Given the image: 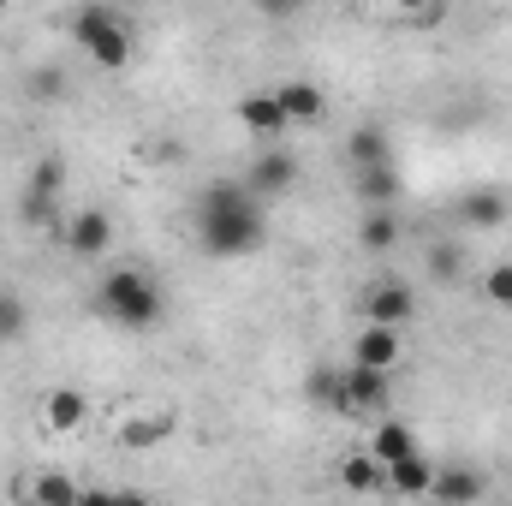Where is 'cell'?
Segmentation results:
<instances>
[{
	"instance_id": "cell-1",
	"label": "cell",
	"mask_w": 512,
	"mask_h": 506,
	"mask_svg": "<svg viewBox=\"0 0 512 506\" xmlns=\"http://www.w3.org/2000/svg\"><path fill=\"white\" fill-rule=\"evenodd\" d=\"M197 245L209 256H251L268 245V215L245 179H215L197 191Z\"/></svg>"
},
{
	"instance_id": "cell-2",
	"label": "cell",
	"mask_w": 512,
	"mask_h": 506,
	"mask_svg": "<svg viewBox=\"0 0 512 506\" xmlns=\"http://www.w3.org/2000/svg\"><path fill=\"white\" fill-rule=\"evenodd\" d=\"M96 310L126 334H149V328L167 322V292L143 268H108L102 286H96Z\"/></svg>"
},
{
	"instance_id": "cell-3",
	"label": "cell",
	"mask_w": 512,
	"mask_h": 506,
	"mask_svg": "<svg viewBox=\"0 0 512 506\" xmlns=\"http://www.w3.org/2000/svg\"><path fill=\"white\" fill-rule=\"evenodd\" d=\"M72 42L84 48V60L96 66V72H126L131 66V24L114 12V6H78V18H72Z\"/></svg>"
},
{
	"instance_id": "cell-4",
	"label": "cell",
	"mask_w": 512,
	"mask_h": 506,
	"mask_svg": "<svg viewBox=\"0 0 512 506\" xmlns=\"http://www.w3.org/2000/svg\"><path fill=\"white\" fill-rule=\"evenodd\" d=\"M18 221L30 233H60V221H66V161L60 155L30 161V173L18 185Z\"/></svg>"
},
{
	"instance_id": "cell-5",
	"label": "cell",
	"mask_w": 512,
	"mask_h": 506,
	"mask_svg": "<svg viewBox=\"0 0 512 506\" xmlns=\"http://www.w3.org/2000/svg\"><path fill=\"white\" fill-rule=\"evenodd\" d=\"M173 429H179V411H173L167 399H131L126 411H114V441H120V447H131V453L161 447Z\"/></svg>"
},
{
	"instance_id": "cell-6",
	"label": "cell",
	"mask_w": 512,
	"mask_h": 506,
	"mask_svg": "<svg viewBox=\"0 0 512 506\" xmlns=\"http://www.w3.org/2000/svg\"><path fill=\"white\" fill-rule=\"evenodd\" d=\"M60 245L78 256V262H102V256L114 251V215H102V209L66 215V221H60Z\"/></svg>"
},
{
	"instance_id": "cell-7",
	"label": "cell",
	"mask_w": 512,
	"mask_h": 506,
	"mask_svg": "<svg viewBox=\"0 0 512 506\" xmlns=\"http://www.w3.org/2000/svg\"><path fill=\"white\" fill-rule=\"evenodd\" d=\"M90 393L84 387H48L42 393V405H36V423H42V435H78L84 423H90Z\"/></svg>"
},
{
	"instance_id": "cell-8",
	"label": "cell",
	"mask_w": 512,
	"mask_h": 506,
	"mask_svg": "<svg viewBox=\"0 0 512 506\" xmlns=\"http://www.w3.org/2000/svg\"><path fill=\"white\" fill-rule=\"evenodd\" d=\"M453 221H465L471 233H495V227H507L512 221V191H501V185H471V191L453 203Z\"/></svg>"
},
{
	"instance_id": "cell-9",
	"label": "cell",
	"mask_w": 512,
	"mask_h": 506,
	"mask_svg": "<svg viewBox=\"0 0 512 506\" xmlns=\"http://www.w3.org/2000/svg\"><path fill=\"white\" fill-rule=\"evenodd\" d=\"M417 316V286L411 280H376L370 292H364V322H382V328H405Z\"/></svg>"
},
{
	"instance_id": "cell-10",
	"label": "cell",
	"mask_w": 512,
	"mask_h": 506,
	"mask_svg": "<svg viewBox=\"0 0 512 506\" xmlns=\"http://www.w3.org/2000/svg\"><path fill=\"white\" fill-rule=\"evenodd\" d=\"M405 328H382V322H364L358 340H352V364H370V370H399L405 364Z\"/></svg>"
},
{
	"instance_id": "cell-11",
	"label": "cell",
	"mask_w": 512,
	"mask_h": 506,
	"mask_svg": "<svg viewBox=\"0 0 512 506\" xmlns=\"http://www.w3.org/2000/svg\"><path fill=\"white\" fill-rule=\"evenodd\" d=\"M393 399V370H370V364H346V405L352 417H370V411H387Z\"/></svg>"
},
{
	"instance_id": "cell-12",
	"label": "cell",
	"mask_w": 512,
	"mask_h": 506,
	"mask_svg": "<svg viewBox=\"0 0 512 506\" xmlns=\"http://www.w3.org/2000/svg\"><path fill=\"white\" fill-rule=\"evenodd\" d=\"M352 197H358L364 209H387V203H399V197H405V173H399L393 161L352 167Z\"/></svg>"
},
{
	"instance_id": "cell-13",
	"label": "cell",
	"mask_w": 512,
	"mask_h": 506,
	"mask_svg": "<svg viewBox=\"0 0 512 506\" xmlns=\"http://www.w3.org/2000/svg\"><path fill=\"white\" fill-rule=\"evenodd\" d=\"M239 126L262 137V143H274V137H286L292 120H286V108H280V96L274 90H251V96H239Z\"/></svg>"
},
{
	"instance_id": "cell-14",
	"label": "cell",
	"mask_w": 512,
	"mask_h": 506,
	"mask_svg": "<svg viewBox=\"0 0 512 506\" xmlns=\"http://www.w3.org/2000/svg\"><path fill=\"white\" fill-rule=\"evenodd\" d=\"M245 185H251L256 197H280V191H292V185H298V161H292L286 149H256Z\"/></svg>"
},
{
	"instance_id": "cell-15",
	"label": "cell",
	"mask_w": 512,
	"mask_h": 506,
	"mask_svg": "<svg viewBox=\"0 0 512 506\" xmlns=\"http://www.w3.org/2000/svg\"><path fill=\"white\" fill-rule=\"evenodd\" d=\"M274 96H280V108H286L292 126H322V114H328V96H322L310 78H280Z\"/></svg>"
},
{
	"instance_id": "cell-16",
	"label": "cell",
	"mask_w": 512,
	"mask_h": 506,
	"mask_svg": "<svg viewBox=\"0 0 512 506\" xmlns=\"http://www.w3.org/2000/svg\"><path fill=\"white\" fill-rule=\"evenodd\" d=\"M304 399L316 411H328V417H352V405H346V364H316L310 381H304Z\"/></svg>"
},
{
	"instance_id": "cell-17",
	"label": "cell",
	"mask_w": 512,
	"mask_h": 506,
	"mask_svg": "<svg viewBox=\"0 0 512 506\" xmlns=\"http://www.w3.org/2000/svg\"><path fill=\"white\" fill-rule=\"evenodd\" d=\"M399 239H405L399 203H387V209H364V221H358V245H364V251L387 256V251H399Z\"/></svg>"
},
{
	"instance_id": "cell-18",
	"label": "cell",
	"mask_w": 512,
	"mask_h": 506,
	"mask_svg": "<svg viewBox=\"0 0 512 506\" xmlns=\"http://www.w3.org/2000/svg\"><path fill=\"white\" fill-rule=\"evenodd\" d=\"M429 489H435V465H429L423 453H405V459L387 465V495H399V501H423Z\"/></svg>"
},
{
	"instance_id": "cell-19",
	"label": "cell",
	"mask_w": 512,
	"mask_h": 506,
	"mask_svg": "<svg viewBox=\"0 0 512 506\" xmlns=\"http://www.w3.org/2000/svg\"><path fill=\"white\" fill-rule=\"evenodd\" d=\"M334 477H340V489H352V495H382L387 489V465L364 447V453H346L340 465H334Z\"/></svg>"
},
{
	"instance_id": "cell-20",
	"label": "cell",
	"mask_w": 512,
	"mask_h": 506,
	"mask_svg": "<svg viewBox=\"0 0 512 506\" xmlns=\"http://www.w3.org/2000/svg\"><path fill=\"white\" fill-rule=\"evenodd\" d=\"M435 501L447 506H477L489 495V483H483V471H471V465H447V471H435V489H429Z\"/></svg>"
},
{
	"instance_id": "cell-21",
	"label": "cell",
	"mask_w": 512,
	"mask_h": 506,
	"mask_svg": "<svg viewBox=\"0 0 512 506\" xmlns=\"http://www.w3.org/2000/svg\"><path fill=\"white\" fill-rule=\"evenodd\" d=\"M18 495H24V501H36V506H78L90 489H84L78 477H66V471H42V477H30Z\"/></svg>"
},
{
	"instance_id": "cell-22",
	"label": "cell",
	"mask_w": 512,
	"mask_h": 506,
	"mask_svg": "<svg viewBox=\"0 0 512 506\" xmlns=\"http://www.w3.org/2000/svg\"><path fill=\"white\" fill-rule=\"evenodd\" d=\"M370 453L393 465V459H405V453H423V441H417V429L405 423V417H382L376 429H370Z\"/></svg>"
},
{
	"instance_id": "cell-23",
	"label": "cell",
	"mask_w": 512,
	"mask_h": 506,
	"mask_svg": "<svg viewBox=\"0 0 512 506\" xmlns=\"http://www.w3.org/2000/svg\"><path fill=\"white\" fill-rule=\"evenodd\" d=\"M376 161H393L387 131L382 126H352V137H346V167H376Z\"/></svg>"
},
{
	"instance_id": "cell-24",
	"label": "cell",
	"mask_w": 512,
	"mask_h": 506,
	"mask_svg": "<svg viewBox=\"0 0 512 506\" xmlns=\"http://www.w3.org/2000/svg\"><path fill=\"white\" fill-rule=\"evenodd\" d=\"M483 298H489L495 310H512V262H495V268L483 274Z\"/></svg>"
},
{
	"instance_id": "cell-25",
	"label": "cell",
	"mask_w": 512,
	"mask_h": 506,
	"mask_svg": "<svg viewBox=\"0 0 512 506\" xmlns=\"http://www.w3.org/2000/svg\"><path fill=\"white\" fill-rule=\"evenodd\" d=\"M24 328H30V310H24L12 292H0V340H18Z\"/></svg>"
},
{
	"instance_id": "cell-26",
	"label": "cell",
	"mask_w": 512,
	"mask_h": 506,
	"mask_svg": "<svg viewBox=\"0 0 512 506\" xmlns=\"http://www.w3.org/2000/svg\"><path fill=\"white\" fill-rule=\"evenodd\" d=\"M399 18H411V24H435L441 12H447V0H387Z\"/></svg>"
},
{
	"instance_id": "cell-27",
	"label": "cell",
	"mask_w": 512,
	"mask_h": 506,
	"mask_svg": "<svg viewBox=\"0 0 512 506\" xmlns=\"http://www.w3.org/2000/svg\"><path fill=\"white\" fill-rule=\"evenodd\" d=\"M459 262H465V256L453 251V245H435V251H429V274H435V280H459V274H465Z\"/></svg>"
},
{
	"instance_id": "cell-28",
	"label": "cell",
	"mask_w": 512,
	"mask_h": 506,
	"mask_svg": "<svg viewBox=\"0 0 512 506\" xmlns=\"http://www.w3.org/2000/svg\"><path fill=\"white\" fill-rule=\"evenodd\" d=\"M30 96H42V102H54V96H66V84H60V72L54 66H42V72H30V84H24Z\"/></svg>"
},
{
	"instance_id": "cell-29",
	"label": "cell",
	"mask_w": 512,
	"mask_h": 506,
	"mask_svg": "<svg viewBox=\"0 0 512 506\" xmlns=\"http://www.w3.org/2000/svg\"><path fill=\"white\" fill-rule=\"evenodd\" d=\"M251 6L262 12V18H292V12H298L304 0H251Z\"/></svg>"
},
{
	"instance_id": "cell-30",
	"label": "cell",
	"mask_w": 512,
	"mask_h": 506,
	"mask_svg": "<svg viewBox=\"0 0 512 506\" xmlns=\"http://www.w3.org/2000/svg\"><path fill=\"white\" fill-rule=\"evenodd\" d=\"M0 12H12V0H0Z\"/></svg>"
}]
</instances>
